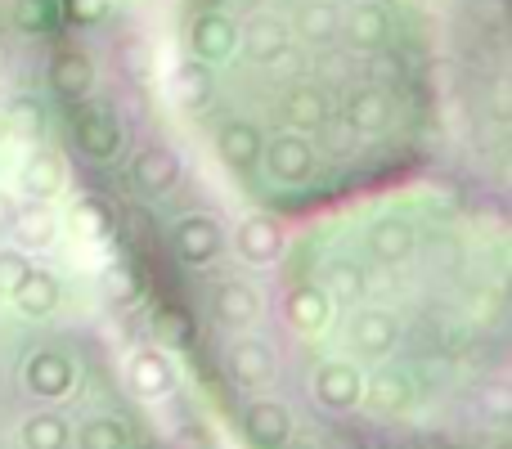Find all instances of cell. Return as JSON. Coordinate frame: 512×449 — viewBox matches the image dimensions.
Listing matches in <instances>:
<instances>
[{
	"label": "cell",
	"instance_id": "cell-19",
	"mask_svg": "<svg viewBox=\"0 0 512 449\" xmlns=\"http://www.w3.org/2000/svg\"><path fill=\"white\" fill-rule=\"evenodd\" d=\"M9 234H14V243L23 247V252H36V247H50L54 234H59V216L50 212V207L36 198V203L18 207L14 221H9Z\"/></svg>",
	"mask_w": 512,
	"mask_h": 449
},
{
	"label": "cell",
	"instance_id": "cell-26",
	"mask_svg": "<svg viewBox=\"0 0 512 449\" xmlns=\"http://www.w3.org/2000/svg\"><path fill=\"white\" fill-rule=\"evenodd\" d=\"M337 27H342V18H337V5H328V0H306V5L297 9V36L301 41H333Z\"/></svg>",
	"mask_w": 512,
	"mask_h": 449
},
{
	"label": "cell",
	"instance_id": "cell-1",
	"mask_svg": "<svg viewBox=\"0 0 512 449\" xmlns=\"http://www.w3.org/2000/svg\"><path fill=\"white\" fill-rule=\"evenodd\" d=\"M221 247H225V234L207 212L185 216V221L176 225V234H171V252H176V261L194 265V270L198 265H212L216 256H221Z\"/></svg>",
	"mask_w": 512,
	"mask_h": 449
},
{
	"label": "cell",
	"instance_id": "cell-9",
	"mask_svg": "<svg viewBox=\"0 0 512 449\" xmlns=\"http://www.w3.org/2000/svg\"><path fill=\"white\" fill-rule=\"evenodd\" d=\"M72 378H77L72 360L59 351H36L32 360L23 364V382L36 400H63L72 391Z\"/></svg>",
	"mask_w": 512,
	"mask_h": 449
},
{
	"label": "cell",
	"instance_id": "cell-28",
	"mask_svg": "<svg viewBox=\"0 0 512 449\" xmlns=\"http://www.w3.org/2000/svg\"><path fill=\"white\" fill-rule=\"evenodd\" d=\"M409 382H405V373H391V369H382V373H373L369 378V405L378 409V414H400V409L409 405Z\"/></svg>",
	"mask_w": 512,
	"mask_h": 449
},
{
	"label": "cell",
	"instance_id": "cell-3",
	"mask_svg": "<svg viewBox=\"0 0 512 449\" xmlns=\"http://www.w3.org/2000/svg\"><path fill=\"white\" fill-rule=\"evenodd\" d=\"M315 400H319V409H328V414H346V409H355L364 400L360 369H355V364H346V360L319 364V373H315Z\"/></svg>",
	"mask_w": 512,
	"mask_h": 449
},
{
	"label": "cell",
	"instance_id": "cell-11",
	"mask_svg": "<svg viewBox=\"0 0 512 449\" xmlns=\"http://www.w3.org/2000/svg\"><path fill=\"white\" fill-rule=\"evenodd\" d=\"M189 45H194V59L203 63H221L234 54V45H239V27L230 23L225 14H198L194 27H189Z\"/></svg>",
	"mask_w": 512,
	"mask_h": 449
},
{
	"label": "cell",
	"instance_id": "cell-29",
	"mask_svg": "<svg viewBox=\"0 0 512 449\" xmlns=\"http://www.w3.org/2000/svg\"><path fill=\"white\" fill-rule=\"evenodd\" d=\"M23 445L27 449H68L72 445V427L59 414H32L23 423Z\"/></svg>",
	"mask_w": 512,
	"mask_h": 449
},
{
	"label": "cell",
	"instance_id": "cell-35",
	"mask_svg": "<svg viewBox=\"0 0 512 449\" xmlns=\"http://www.w3.org/2000/svg\"><path fill=\"white\" fill-rule=\"evenodd\" d=\"M324 292H333V297H342V301H360L364 292H369V274H364L355 261H333L328 265V288Z\"/></svg>",
	"mask_w": 512,
	"mask_h": 449
},
{
	"label": "cell",
	"instance_id": "cell-24",
	"mask_svg": "<svg viewBox=\"0 0 512 449\" xmlns=\"http://www.w3.org/2000/svg\"><path fill=\"white\" fill-rule=\"evenodd\" d=\"M68 221H72V234H77L81 243H99V238L113 234L117 216H113V207H108L104 198H81V203L72 207Z\"/></svg>",
	"mask_w": 512,
	"mask_h": 449
},
{
	"label": "cell",
	"instance_id": "cell-20",
	"mask_svg": "<svg viewBox=\"0 0 512 449\" xmlns=\"http://www.w3.org/2000/svg\"><path fill=\"white\" fill-rule=\"evenodd\" d=\"M59 297H63V288L50 270H27V279L14 288V306L23 310L27 319L54 315V310H59Z\"/></svg>",
	"mask_w": 512,
	"mask_h": 449
},
{
	"label": "cell",
	"instance_id": "cell-33",
	"mask_svg": "<svg viewBox=\"0 0 512 449\" xmlns=\"http://www.w3.org/2000/svg\"><path fill=\"white\" fill-rule=\"evenodd\" d=\"M99 288H104V297L113 301V306H131V301L140 297V274H135L126 261H113L104 274H99Z\"/></svg>",
	"mask_w": 512,
	"mask_h": 449
},
{
	"label": "cell",
	"instance_id": "cell-41",
	"mask_svg": "<svg viewBox=\"0 0 512 449\" xmlns=\"http://www.w3.org/2000/svg\"><path fill=\"white\" fill-rule=\"evenodd\" d=\"M0 14H5V0H0Z\"/></svg>",
	"mask_w": 512,
	"mask_h": 449
},
{
	"label": "cell",
	"instance_id": "cell-37",
	"mask_svg": "<svg viewBox=\"0 0 512 449\" xmlns=\"http://www.w3.org/2000/svg\"><path fill=\"white\" fill-rule=\"evenodd\" d=\"M27 270H32V261H27L23 247H5L0 252V297H14V288L27 279Z\"/></svg>",
	"mask_w": 512,
	"mask_h": 449
},
{
	"label": "cell",
	"instance_id": "cell-40",
	"mask_svg": "<svg viewBox=\"0 0 512 449\" xmlns=\"http://www.w3.org/2000/svg\"><path fill=\"white\" fill-rule=\"evenodd\" d=\"M14 212H18V203L5 194V189H0V234H9V221H14Z\"/></svg>",
	"mask_w": 512,
	"mask_h": 449
},
{
	"label": "cell",
	"instance_id": "cell-2",
	"mask_svg": "<svg viewBox=\"0 0 512 449\" xmlns=\"http://www.w3.org/2000/svg\"><path fill=\"white\" fill-rule=\"evenodd\" d=\"M72 140H77V149L86 153L90 162H108L117 158V149H122V122H117L108 108H81L77 117H72Z\"/></svg>",
	"mask_w": 512,
	"mask_h": 449
},
{
	"label": "cell",
	"instance_id": "cell-25",
	"mask_svg": "<svg viewBox=\"0 0 512 449\" xmlns=\"http://www.w3.org/2000/svg\"><path fill=\"white\" fill-rule=\"evenodd\" d=\"M283 113H288V122L297 131H319L328 122V95L315 86H297L288 95V104H283Z\"/></svg>",
	"mask_w": 512,
	"mask_h": 449
},
{
	"label": "cell",
	"instance_id": "cell-22",
	"mask_svg": "<svg viewBox=\"0 0 512 449\" xmlns=\"http://www.w3.org/2000/svg\"><path fill=\"white\" fill-rule=\"evenodd\" d=\"M346 41L351 45H360V50H378L382 41H387V32H391V23H387V14H382V5H369V0H360V5L346 14Z\"/></svg>",
	"mask_w": 512,
	"mask_h": 449
},
{
	"label": "cell",
	"instance_id": "cell-31",
	"mask_svg": "<svg viewBox=\"0 0 512 449\" xmlns=\"http://www.w3.org/2000/svg\"><path fill=\"white\" fill-rule=\"evenodd\" d=\"M149 328H153V337H162V342H171V346L194 342V319H189L185 306H158L149 315Z\"/></svg>",
	"mask_w": 512,
	"mask_h": 449
},
{
	"label": "cell",
	"instance_id": "cell-15",
	"mask_svg": "<svg viewBox=\"0 0 512 449\" xmlns=\"http://www.w3.org/2000/svg\"><path fill=\"white\" fill-rule=\"evenodd\" d=\"M369 256L382 265H400L414 256V225L405 216H382L369 229Z\"/></svg>",
	"mask_w": 512,
	"mask_h": 449
},
{
	"label": "cell",
	"instance_id": "cell-23",
	"mask_svg": "<svg viewBox=\"0 0 512 449\" xmlns=\"http://www.w3.org/2000/svg\"><path fill=\"white\" fill-rule=\"evenodd\" d=\"M288 50H292V32L279 18H256L248 27V54L256 63H279Z\"/></svg>",
	"mask_w": 512,
	"mask_h": 449
},
{
	"label": "cell",
	"instance_id": "cell-6",
	"mask_svg": "<svg viewBox=\"0 0 512 449\" xmlns=\"http://www.w3.org/2000/svg\"><path fill=\"white\" fill-rule=\"evenodd\" d=\"M400 342V319L391 310H360L351 319V346L364 360H387Z\"/></svg>",
	"mask_w": 512,
	"mask_h": 449
},
{
	"label": "cell",
	"instance_id": "cell-42",
	"mask_svg": "<svg viewBox=\"0 0 512 449\" xmlns=\"http://www.w3.org/2000/svg\"><path fill=\"white\" fill-rule=\"evenodd\" d=\"M0 135H5V131H0Z\"/></svg>",
	"mask_w": 512,
	"mask_h": 449
},
{
	"label": "cell",
	"instance_id": "cell-34",
	"mask_svg": "<svg viewBox=\"0 0 512 449\" xmlns=\"http://www.w3.org/2000/svg\"><path fill=\"white\" fill-rule=\"evenodd\" d=\"M176 95L185 108H203L207 99H212V77H207V63H185V68L176 72Z\"/></svg>",
	"mask_w": 512,
	"mask_h": 449
},
{
	"label": "cell",
	"instance_id": "cell-8",
	"mask_svg": "<svg viewBox=\"0 0 512 449\" xmlns=\"http://www.w3.org/2000/svg\"><path fill=\"white\" fill-rule=\"evenodd\" d=\"M234 252L243 256L248 265H270L283 256V225L274 216L256 212L248 216L239 229H234Z\"/></svg>",
	"mask_w": 512,
	"mask_h": 449
},
{
	"label": "cell",
	"instance_id": "cell-12",
	"mask_svg": "<svg viewBox=\"0 0 512 449\" xmlns=\"http://www.w3.org/2000/svg\"><path fill=\"white\" fill-rule=\"evenodd\" d=\"M243 432L256 449H279L292 436V414L279 405V400H252L243 409Z\"/></svg>",
	"mask_w": 512,
	"mask_h": 449
},
{
	"label": "cell",
	"instance_id": "cell-5",
	"mask_svg": "<svg viewBox=\"0 0 512 449\" xmlns=\"http://www.w3.org/2000/svg\"><path fill=\"white\" fill-rule=\"evenodd\" d=\"M225 369H230V378L239 382V387L256 391L279 373V360H274V351L261 337H239V342H230V351H225Z\"/></svg>",
	"mask_w": 512,
	"mask_h": 449
},
{
	"label": "cell",
	"instance_id": "cell-7",
	"mask_svg": "<svg viewBox=\"0 0 512 449\" xmlns=\"http://www.w3.org/2000/svg\"><path fill=\"white\" fill-rule=\"evenodd\" d=\"M50 90L63 104H86V95L95 90V63L86 50H59L50 59Z\"/></svg>",
	"mask_w": 512,
	"mask_h": 449
},
{
	"label": "cell",
	"instance_id": "cell-36",
	"mask_svg": "<svg viewBox=\"0 0 512 449\" xmlns=\"http://www.w3.org/2000/svg\"><path fill=\"white\" fill-rule=\"evenodd\" d=\"M59 18L72 27H95L108 18V0H59Z\"/></svg>",
	"mask_w": 512,
	"mask_h": 449
},
{
	"label": "cell",
	"instance_id": "cell-32",
	"mask_svg": "<svg viewBox=\"0 0 512 449\" xmlns=\"http://www.w3.org/2000/svg\"><path fill=\"white\" fill-rule=\"evenodd\" d=\"M72 441H77V449H126L131 436H126V423H117V418H86Z\"/></svg>",
	"mask_w": 512,
	"mask_h": 449
},
{
	"label": "cell",
	"instance_id": "cell-18",
	"mask_svg": "<svg viewBox=\"0 0 512 449\" xmlns=\"http://www.w3.org/2000/svg\"><path fill=\"white\" fill-rule=\"evenodd\" d=\"M63 158L54 149H32L27 153V162H23V171H18V185L27 189L32 198H41V203H50L54 194L63 189Z\"/></svg>",
	"mask_w": 512,
	"mask_h": 449
},
{
	"label": "cell",
	"instance_id": "cell-13",
	"mask_svg": "<svg viewBox=\"0 0 512 449\" xmlns=\"http://www.w3.org/2000/svg\"><path fill=\"white\" fill-rule=\"evenodd\" d=\"M261 149H265L261 126L243 122V117H230V122L216 131V153H221V162L234 171L256 167V162H261Z\"/></svg>",
	"mask_w": 512,
	"mask_h": 449
},
{
	"label": "cell",
	"instance_id": "cell-14",
	"mask_svg": "<svg viewBox=\"0 0 512 449\" xmlns=\"http://www.w3.org/2000/svg\"><path fill=\"white\" fill-rule=\"evenodd\" d=\"M126 378H131V387L140 391V396L158 400V396H167V391L176 387V364L167 360V351H153V346H144V351L131 355V364H126Z\"/></svg>",
	"mask_w": 512,
	"mask_h": 449
},
{
	"label": "cell",
	"instance_id": "cell-39",
	"mask_svg": "<svg viewBox=\"0 0 512 449\" xmlns=\"http://www.w3.org/2000/svg\"><path fill=\"white\" fill-rule=\"evenodd\" d=\"M176 449H212V441H207V432L198 423H189L176 432Z\"/></svg>",
	"mask_w": 512,
	"mask_h": 449
},
{
	"label": "cell",
	"instance_id": "cell-38",
	"mask_svg": "<svg viewBox=\"0 0 512 449\" xmlns=\"http://www.w3.org/2000/svg\"><path fill=\"white\" fill-rule=\"evenodd\" d=\"M481 409H486L490 418H499V423H504V418L512 414V391L504 387V382H490V387L481 391Z\"/></svg>",
	"mask_w": 512,
	"mask_h": 449
},
{
	"label": "cell",
	"instance_id": "cell-16",
	"mask_svg": "<svg viewBox=\"0 0 512 449\" xmlns=\"http://www.w3.org/2000/svg\"><path fill=\"white\" fill-rule=\"evenodd\" d=\"M212 310L225 328H248V324H256V315H261V292L243 279H230V283L216 288Z\"/></svg>",
	"mask_w": 512,
	"mask_h": 449
},
{
	"label": "cell",
	"instance_id": "cell-10",
	"mask_svg": "<svg viewBox=\"0 0 512 449\" xmlns=\"http://www.w3.org/2000/svg\"><path fill=\"white\" fill-rule=\"evenodd\" d=\"M265 167H270V176L283 180V185H301V180H310V171H315V149H310L301 135H274V140L265 144Z\"/></svg>",
	"mask_w": 512,
	"mask_h": 449
},
{
	"label": "cell",
	"instance_id": "cell-27",
	"mask_svg": "<svg viewBox=\"0 0 512 449\" xmlns=\"http://www.w3.org/2000/svg\"><path fill=\"white\" fill-rule=\"evenodd\" d=\"M5 5L23 36H45L59 23V0H5Z\"/></svg>",
	"mask_w": 512,
	"mask_h": 449
},
{
	"label": "cell",
	"instance_id": "cell-21",
	"mask_svg": "<svg viewBox=\"0 0 512 449\" xmlns=\"http://www.w3.org/2000/svg\"><path fill=\"white\" fill-rule=\"evenodd\" d=\"M387 122H391V104L382 90H355V95L346 99V126H351V131L378 135V131H387Z\"/></svg>",
	"mask_w": 512,
	"mask_h": 449
},
{
	"label": "cell",
	"instance_id": "cell-4",
	"mask_svg": "<svg viewBox=\"0 0 512 449\" xmlns=\"http://www.w3.org/2000/svg\"><path fill=\"white\" fill-rule=\"evenodd\" d=\"M131 185L140 189L144 198H162L180 185V158L167 144H149V149L135 153L131 162Z\"/></svg>",
	"mask_w": 512,
	"mask_h": 449
},
{
	"label": "cell",
	"instance_id": "cell-17",
	"mask_svg": "<svg viewBox=\"0 0 512 449\" xmlns=\"http://www.w3.org/2000/svg\"><path fill=\"white\" fill-rule=\"evenodd\" d=\"M283 310H288V324L297 328V333H319V328L333 319V297H328L324 288H315V283H301V288L288 292Z\"/></svg>",
	"mask_w": 512,
	"mask_h": 449
},
{
	"label": "cell",
	"instance_id": "cell-30",
	"mask_svg": "<svg viewBox=\"0 0 512 449\" xmlns=\"http://www.w3.org/2000/svg\"><path fill=\"white\" fill-rule=\"evenodd\" d=\"M0 131L5 135H14V140H36V135L45 131V113H41V104L36 99H9V108H5V117H0Z\"/></svg>",
	"mask_w": 512,
	"mask_h": 449
}]
</instances>
